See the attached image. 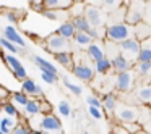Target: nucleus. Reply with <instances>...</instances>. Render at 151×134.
Instances as JSON below:
<instances>
[{
    "instance_id": "f257e3e1",
    "label": "nucleus",
    "mask_w": 151,
    "mask_h": 134,
    "mask_svg": "<svg viewBox=\"0 0 151 134\" xmlns=\"http://www.w3.org/2000/svg\"><path fill=\"white\" fill-rule=\"evenodd\" d=\"M104 37L112 44H120L122 40L133 37V26L127 23H112L106 28Z\"/></svg>"
},
{
    "instance_id": "f03ea898",
    "label": "nucleus",
    "mask_w": 151,
    "mask_h": 134,
    "mask_svg": "<svg viewBox=\"0 0 151 134\" xmlns=\"http://www.w3.org/2000/svg\"><path fill=\"white\" fill-rule=\"evenodd\" d=\"M143 13H145V4L141 0H133L132 5L128 7L127 13H125V23L135 26L140 21H143Z\"/></svg>"
},
{
    "instance_id": "7ed1b4c3",
    "label": "nucleus",
    "mask_w": 151,
    "mask_h": 134,
    "mask_svg": "<svg viewBox=\"0 0 151 134\" xmlns=\"http://www.w3.org/2000/svg\"><path fill=\"white\" fill-rule=\"evenodd\" d=\"M46 44H47L46 50H49V52H52V53L67 52V50L70 49V40L65 39V37H62L60 34H57V33L50 34V36L46 39Z\"/></svg>"
},
{
    "instance_id": "20e7f679",
    "label": "nucleus",
    "mask_w": 151,
    "mask_h": 134,
    "mask_svg": "<svg viewBox=\"0 0 151 134\" xmlns=\"http://www.w3.org/2000/svg\"><path fill=\"white\" fill-rule=\"evenodd\" d=\"M119 45H120L122 55L127 57L130 62H132V58H137L138 52H140V49H141V42L137 39V37H128V39L122 40Z\"/></svg>"
},
{
    "instance_id": "39448f33",
    "label": "nucleus",
    "mask_w": 151,
    "mask_h": 134,
    "mask_svg": "<svg viewBox=\"0 0 151 134\" xmlns=\"http://www.w3.org/2000/svg\"><path fill=\"white\" fill-rule=\"evenodd\" d=\"M135 84V74L128 69V71H122L117 74V79H115V89L119 92H128L132 91Z\"/></svg>"
},
{
    "instance_id": "423d86ee",
    "label": "nucleus",
    "mask_w": 151,
    "mask_h": 134,
    "mask_svg": "<svg viewBox=\"0 0 151 134\" xmlns=\"http://www.w3.org/2000/svg\"><path fill=\"white\" fill-rule=\"evenodd\" d=\"M83 16L88 20V23L91 24V28H101L102 26V15L99 10L98 5H85V11H83Z\"/></svg>"
},
{
    "instance_id": "0eeeda50",
    "label": "nucleus",
    "mask_w": 151,
    "mask_h": 134,
    "mask_svg": "<svg viewBox=\"0 0 151 134\" xmlns=\"http://www.w3.org/2000/svg\"><path fill=\"white\" fill-rule=\"evenodd\" d=\"M115 116L122 123H133L138 120V110L135 107H128V105H120L115 111Z\"/></svg>"
},
{
    "instance_id": "6e6552de",
    "label": "nucleus",
    "mask_w": 151,
    "mask_h": 134,
    "mask_svg": "<svg viewBox=\"0 0 151 134\" xmlns=\"http://www.w3.org/2000/svg\"><path fill=\"white\" fill-rule=\"evenodd\" d=\"M41 129L47 131V133H62V123L55 115H44L42 120L39 123Z\"/></svg>"
},
{
    "instance_id": "1a4fd4ad",
    "label": "nucleus",
    "mask_w": 151,
    "mask_h": 134,
    "mask_svg": "<svg viewBox=\"0 0 151 134\" xmlns=\"http://www.w3.org/2000/svg\"><path fill=\"white\" fill-rule=\"evenodd\" d=\"M72 71H73V74L83 82H89L93 79V76H94V69H93L91 66H88L86 63H76V65H73Z\"/></svg>"
},
{
    "instance_id": "9d476101",
    "label": "nucleus",
    "mask_w": 151,
    "mask_h": 134,
    "mask_svg": "<svg viewBox=\"0 0 151 134\" xmlns=\"http://www.w3.org/2000/svg\"><path fill=\"white\" fill-rule=\"evenodd\" d=\"M133 36L137 37L140 42H145V40L151 39V24L146 23V21H140L138 24L133 26Z\"/></svg>"
},
{
    "instance_id": "9b49d317",
    "label": "nucleus",
    "mask_w": 151,
    "mask_h": 134,
    "mask_svg": "<svg viewBox=\"0 0 151 134\" xmlns=\"http://www.w3.org/2000/svg\"><path fill=\"white\" fill-rule=\"evenodd\" d=\"M21 91L24 92V94L28 95V97H42V87H39V86L36 84V82L33 81V79L26 78L23 79V84H21Z\"/></svg>"
},
{
    "instance_id": "f8f14e48",
    "label": "nucleus",
    "mask_w": 151,
    "mask_h": 134,
    "mask_svg": "<svg viewBox=\"0 0 151 134\" xmlns=\"http://www.w3.org/2000/svg\"><path fill=\"white\" fill-rule=\"evenodd\" d=\"M111 65H112V69H114V71H117V73L132 69V62L127 58V57L122 55V53H117L114 58H111Z\"/></svg>"
},
{
    "instance_id": "ddd939ff",
    "label": "nucleus",
    "mask_w": 151,
    "mask_h": 134,
    "mask_svg": "<svg viewBox=\"0 0 151 134\" xmlns=\"http://www.w3.org/2000/svg\"><path fill=\"white\" fill-rule=\"evenodd\" d=\"M4 37H5V39H8L10 42L17 44V45L21 47V49H24V47H26L24 39L20 36V33H18V31L15 29L13 26H5V28H4Z\"/></svg>"
},
{
    "instance_id": "4468645a",
    "label": "nucleus",
    "mask_w": 151,
    "mask_h": 134,
    "mask_svg": "<svg viewBox=\"0 0 151 134\" xmlns=\"http://www.w3.org/2000/svg\"><path fill=\"white\" fill-rule=\"evenodd\" d=\"M86 52H88V57L93 60V62H98V60L104 58L106 57V52H104V47L101 45V44L98 42H91L88 45V49H86Z\"/></svg>"
},
{
    "instance_id": "2eb2a0df",
    "label": "nucleus",
    "mask_w": 151,
    "mask_h": 134,
    "mask_svg": "<svg viewBox=\"0 0 151 134\" xmlns=\"http://www.w3.org/2000/svg\"><path fill=\"white\" fill-rule=\"evenodd\" d=\"M44 8L49 10H68L73 0H42Z\"/></svg>"
},
{
    "instance_id": "dca6fc26",
    "label": "nucleus",
    "mask_w": 151,
    "mask_h": 134,
    "mask_svg": "<svg viewBox=\"0 0 151 134\" xmlns=\"http://www.w3.org/2000/svg\"><path fill=\"white\" fill-rule=\"evenodd\" d=\"M57 34H60L62 37H65V39H72L73 36H75V33H76V29H75V26H73V23L70 20H67V21H62V24H60L59 28H57V31H55Z\"/></svg>"
},
{
    "instance_id": "f3484780",
    "label": "nucleus",
    "mask_w": 151,
    "mask_h": 134,
    "mask_svg": "<svg viewBox=\"0 0 151 134\" xmlns=\"http://www.w3.org/2000/svg\"><path fill=\"white\" fill-rule=\"evenodd\" d=\"M41 15H42L44 18H47L49 21H59V20H63L67 21V15H68V11L67 10H49V8H44L42 11H41Z\"/></svg>"
},
{
    "instance_id": "a211bd4d",
    "label": "nucleus",
    "mask_w": 151,
    "mask_h": 134,
    "mask_svg": "<svg viewBox=\"0 0 151 134\" xmlns=\"http://www.w3.org/2000/svg\"><path fill=\"white\" fill-rule=\"evenodd\" d=\"M54 58L62 66H65V68H72L73 66V55L70 53V50H67V52H55Z\"/></svg>"
},
{
    "instance_id": "6ab92c4d",
    "label": "nucleus",
    "mask_w": 151,
    "mask_h": 134,
    "mask_svg": "<svg viewBox=\"0 0 151 134\" xmlns=\"http://www.w3.org/2000/svg\"><path fill=\"white\" fill-rule=\"evenodd\" d=\"M73 23V26H75L76 31H81V33H88L89 29H91V24L88 23V20H86L83 15H80V16H75L70 20Z\"/></svg>"
},
{
    "instance_id": "aec40b11",
    "label": "nucleus",
    "mask_w": 151,
    "mask_h": 134,
    "mask_svg": "<svg viewBox=\"0 0 151 134\" xmlns=\"http://www.w3.org/2000/svg\"><path fill=\"white\" fill-rule=\"evenodd\" d=\"M24 113L28 116H36V115H39V100L36 97H29V100L24 105Z\"/></svg>"
},
{
    "instance_id": "412c9836",
    "label": "nucleus",
    "mask_w": 151,
    "mask_h": 134,
    "mask_svg": "<svg viewBox=\"0 0 151 134\" xmlns=\"http://www.w3.org/2000/svg\"><path fill=\"white\" fill-rule=\"evenodd\" d=\"M101 104H102V107H104L107 111H114L115 108H117V97H115V94L109 92V94H106L104 97H102Z\"/></svg>"
},
{
    "instance_id": "4be33fe9",
    "label": "nucleus",
    "mask_w": 151,
    "mask_h": 134,
    "mask_svg": "<svg viewBox=\"0 0 151 134\" xmlns=\"http://www.w3.org/2000/svg\"><path fill=\"white\" fill-rule=\"evenodd\" d=\"M33 60H34V63H36V66L42 71V69H47V71H52V73H57V68L52 65L50 62H47L44 57H39V55H34L33 57Z\"/></svg>"
},
{
    "instance_id": "5701e85b",
    "label": "nucleus",
    "mask_w": 151,
    "mask_h": 134,
    "mask_svg": "<svg viewBox=\"0 0 151 134\" xmlns=\"http://www.w3.org/2000/svg\"><path fill=\"white\" fill-rule=\"evenodd\" d=\"M0 47H2V49H5L7 52L13 53V55H15V53H23V52H24V50L21 49V47L18 49V45H17V44L10 42V40H8V39H5L4 36H0Z\"/></svg>"
},
{
    "instance_id": "b1692460",
    "label": "nucleus",
    "mask_w": 151,
    "mask_h": 134,
    "mask_svg": "<svg viewBox=\"0 0 151 134\" xmlns=\"http://www.w3.org/2000/svg\"><path fill=\"white\" fill-rule=\"evenodd\" d=\"M2 58H4V62L7 63V66L12 69V71H15V69H18V68H21V62L18 60V57H15L13 53H4L2 55Z\"/></svg>"
},
{
    "instance_id": "393cba45",
    "label": "nucleus",
    "mask_w": 151,
    "mask_h": 134,
    "mask_svg": "<svg viewBox=\"0 0 151 134\" xmlns=\"http://www.w3.org/2000/svg\"><path fill=\"white\" fill-rule=\"evenodd\" d=\"M96 63V73H99V74H107L109 71L112 69V65H111V60L109 58H101V60H98V62H94Z\"/></svg>"
},
{
    "instance_id": "a878e982",
    "label": "nucleus",
    "mask_w": 151,
    "mask_h": 134,
    "mask_svg": "<svg viewBox=\"0 0 151 134\" xmlns=\"http://www.w3.org/2000/svg\"><path fill=\"white\" fill-rule=\"evenodd\" d=\"M72 39L75 40L78 45H81V47H88L89 44L93 42V39L89 37V34H88V33H81V31H76L75 36H73Z\"/></svg>"
},
{
    "instance_id": "bb28decb",
    "label": "nucleus",
    "mask_w": 151,
    "mask_h": 134,
    "mask_svg": "<svg viewBox=\"0 0 151 134\" xmlns=\"http://www.w3.org/2000/svg\"><path fill=\"white\" fill-rule=\"evenodd\" d=\"M15 120L12 116H4V118H0V129H2V133L5 134H10L12 129L15 128Z\"/></svg>"
},
{
    "instance_id": "cd10ccee",
    "label": "nucleus",
    "mask_w": 151,
    "mask_h": 134,
    "mask_svg": "<svg viewBox=\"0 0 151 134\" xmlns=\"http://www.w3.org/2000/svg\"><path fill=\"white\" fill-rule=\"evenodd\" d=\"M137 62H151V45H148L146 42L141 45L140 52L137 55Z\"/></svg>"
},
{
    "instance_id": "c85d7f7f",
    "label": "nucleus",
    "mask_w": 151,
    "mask_h": 134,
    "mask_svg": "<svg viewBox=\"0 0 151 134\" xmlns=\"http://www.w3.org/2000/svg\"><path fill=\"white\" fill-rule=\"evenodd\" d=\"M137 97L140 99L143 104H150L151 102V86H143L137 91Z\"/></svg>"
},
{
    "instance_id": "c756f323",
    "label": "nucleus",
    "mask_w": 151,
    "mask_h": 134,
    "mask_svg": "<svg viewBox=\"0 0 151 134\" xmlns=\"http://www.w3.org/2000/svg\"><path fill=\"white\" fill-rule=\"evenodd\" d=\"M67 11H68V15L72 18L80 16V15H83V11H85V4H83V2H73Z\"/></svg>"
},
{
    "instance_id": "7c9ffc66",
    "label": "nucleus",
    "mask_w": 151,
    "mask_h": 134,
    "mask_svg": "<svg viewBox=\"0 0 151 134\" xmlns=\"http://www.w3.org/2000/svg\"><path fill=\"white\" fill-rule=\"evenodd\" d=\"M135 71L140 76H148L151 73V62H137Z\"/></svg>"
},
{
    "instance_id": "2f4dec72",
    "label": "nucleus",
    "mask_w": 151,
    "mask_h": 134,
    "mask_svg": "<svg viewBox=\"0 0 151 134\" xmlns=\"http://www.w3.org/2000/svg\"><path fill=\"white\" fill-rule=\"evenodd\" d=\"M10 97H12V102H13V104L23 105V107L26 105V102L29 100V97H28L23 91L21 92H10Z\"/></svg>"
},
{
    "instance_id": "473e14b6",
    "label": "nucleus",
    "mask_w": 151,
    "mask_h": 134,
    "mask_svg": "<svg viewBox=\"0 0 151 134\" xmlns=\"http://www.w3.org/2000/svg\"><path fill=\"white\" fill-rule=\"evenodd\" d=\"M41 78L47 84H55L59 81V73H52V71H47V69H42L41 71Z\"/></svg>"
},
{
    "instance_id": "72a5a7b5",
    "label": "nucleus",
    "mask_w": 151,
    "mask_h": 134,
    "mask_svg": "<svg viewBox=\"0 0 151 134\" xmlns=\"http://www.w3.org/2000/svg\"><path fill=\"white\" fill-rule=\"evenodd\" d=\"M2 111H5V115H7V116H12V118L18 116V108L15 107L13 102H4V104H2Z\"/></svg>"
},
{
    "instance_id": "f704fd0d",
    "label": "nucleus",
    "mask_w": 151,
    "mask_h": 134,
    "mask_svg": "<svg viewBox=\"0 0 151 134\" xmlns=\"http://www.w3.org/2000/svg\"><path fill=\"white\" fill-rule=\"evenodd\" d=\"M4 10V15L7 16L8 21H12V23H18L20 21V11L15 10V8H2Z\"/></svg>"
},
{
    "instance_id": "c9c22d12",
    "label": "nucleus",
    "mask_w": 151,
    "mask_h": 134,
    "mask_svg": "<svg viewBox=\"0 0 151 134\" xmlns=\"http://www.w3.org/2000/svg\"><path fill=\"white\" fill-rule=\"evenodd\" d=\"M10 134H33V129L26 123H20V124H15V128L12 129Z\"/></svg>"
},
{
    "instance_id": "e433bc0d",
    "label": "nucleus",
    "mask_w": 151,
    "mask_h": 134,
    "mask_svg": "<svg viewBox=\"0 0 151 134\" xmlns=\"http://www.w3.org/2000/svg\"><path fill=\"white\" fill-rule=\"evenodd\" d=\"M63 84H65V87L68 89L70 92H72L73 95H81V92H83V89L80 87V86H76V84H73V82H70L67 78H63Z\"/></svg>"
},
{
    "instance_id": "4c0bfd02",
    "label": "nucleus",
    "mask_w": 151,
    "mask_h": 134,
    "mask_svg": "<svg viewBox=\"0 0 151 134\" xmlns=\"http://www.w3.org/2000/svg\"><path fill=\"white\" fill-rule=\"evenodd\" d=\"M39 113L41 115H50L52 113V105H50L46 99L39 100Z\"/></svg>"
},
{
    "instance_id": "58836bf2",
    "label": "nucleus",
    "mask_w": 151,
    "mask_h": 134,
    "mask_svg": "<svg viewBox=\"0 0 151 134\" xmlns=\"http://www.w3.org/2000/svg\"><path fill=\"white\" fill-rule=\"evenodd\" d=\"M59 113L62 116H70L72 115V108H70V104L67 100H62L59 104Z\"/></svg>"
},
{
    "instance_id": "ea45409f",
    "label": "nucleus",
    "mask_w": 151,
    "mask_h": 134,
    "mask_svg": "<svg viewBox=\"0 0 151 134\" xmlns=\"http://www.w3.org/2000/svg\"><path fill=\"white\" fill-rule=\"evenodd\" d=\"M124 128L128 131L130 134H135L138 129H141L140 123H137V121H133V123H124Z\"/></svg>"
},
{
    "instance_id": "a19ab883",
    "label": "nucleus",
    "mask_w": 151,
    "mask_h": 134,
    "mask_svg": "<svg viewBox=\"0 0 151 134\" xmlns=\"http://www.w3.org/2000/svg\"><path fill=\"white\" fill-rule=\"evenodd\" d=\"M12 73H13V76L18 79V81H23V79L28 78V73H26V69H24V66H21V68L15 69V71H12Z\"/></svg>"
},
{
    "instance_id": "79ce46f5",
    "label": "nucleus",
    "mask_w": 151,
    "mask_h": 134,
    "mask_svg": "<svg viewBox=\"0 0 151 134\" xmlns=\"http://www.w3.org/2000/svg\"><path fill=\"white\" fill-rule=\"evenodd\" d=\"M29 2V5H31V10H34V11H42L44 10V4H42V0H28Z\"/></svg>"
},
{
    "instance_id": "37998d69",
    "label": "nucleus",
    "mask_w": 151,
    "mask_h": 134,
    "mask_svg": "<svg viewBox=\"0 0 151 134\" xmlns=\"http://www.w3.org/2000/svg\"><path fill=\"white\" fill-rule=\"evenodd\" d=\"M86 102H88L89 107H96V108H101V107H102L101 100H99V99L96 97V95H89V97L86 99Z\"/></svg>"
},
{
    "instance_id": "c03bdc74",
    "label": "nucleus",
    "mask_w": 151,
    "mask_h": 134,
    "mask_svg": "<svg viewBox=\"0 0 151 134\" xmlns=\"http://www.w3.org/2000/svg\"><path fill=\"white\" fill-rule=\"evenodd\" d=\"M8 97H10V91L7 87H4V86H0V104L7 102Z\"/></svg>"
},
{
    "instance_id": "a18cd8bd",
    "label": "nucleus",
    "mask_w": 151,
    "mask_h": 134,
    "mask_svg": "<svg viewBox=\"0 0 151 134\" xmlns=\"http://www.w3.org/2000/svg\"><path fill=\"white\" fill-rule=\"evenodd\" d=\"M89 115H91V118H94V120H101L102 118L101 108H96V107H89Z\"/></svg>"
},
{
    "instance_id": "49530a36",
    "label": "nucleus",
    "mask_w": 151,
    "mask_h": 134,
    "mask_svg": "<svg viewBox=\"0 0 151 134\" xmlns=\"http://www.w3.org/2000/svg\"><path fill=\"white\" fill-rule=\"evenodd\" d=\"M88 34H89V37H91V39H101V37H104L101 33H99L98 28H91V29L88 31Z\"/></svg>"
},
{
    "instance_id": "de8ad7c7",
    "label": "nucleus",
    "mask_w": 151,
    "mask_h": 134,
    "mask_svg": "<svg viewBox=\"0 0 151 134\" xmlns=\"http://www.w3.org/2000/svg\"><path fill=\"white\" fill-rule=\"evenodd\" d=\"M145 13H146V23L151 24V2L145 5Z\"/></svg>"
},
{
    "instance_id": "09e8293b",
    "label": "nucleus",
    "mask_w": 151,
    "mask_h": 134,
    "mask_svg": "<svg viewBox=\"0 0 151 134\" xmlns=\"http://www.w3.org/2000/svg\"><path fill=\"white\" fill-rule=\"evenodd\" d=\"M112 134H130V133H128V131L124 128V124H122V126H114Z\"/></svg>"
},
{
    "instance_id": "8fccbe9b",
    "label": "nucleus",
    "mask_w": 151,
    "mask_h": 134,
    "mask_svg": "<svg viewBox=\"0 0 151 134\" xmlns=\"http://www.w3.org/2000/svg\"><path fill=\"white\" fill-rule=\"evenodd\" d=\"M117 2H119V0H101V4L106 5V7H109V8L115 7V5H117Z\"/></svg>"
},
{
    "instance_id": "3c124183",
    "label": "nucleus",
    "mask_w": 151,
    "mask_h": 134,
    "mask_svg": "<svg viewBox=\"0 0 151 134\" xmlns=\"http://www.w3.org/2000/svg\"><path fill=\"white\" fill-rule=\"evenodd\" d=\"M145 126H146V128H145V129H146V131H148V133H150V134H151V118H150V120H148V121H146V123H145Z\"/></svg>"
},
{
    "instance_id": "603ef678",
    "label": "nucleus",
    "mask_w": 151,
    "mask_h": 134,
    "mask_svg": "<svg viewBox=\"0 0 151 134\" xmlns=\"http://www.w3.org/2000/svg\"><path fill=\"white\" fill-rule=\"evenodd\" d=\"M135 134H150V133H148V131L145 129V128H141V129H138V131H137V133H135Z\"/></svg>"
},
{
    "instance_id": "864d4df0",
    "label": "nucleus",
    "mask_w": 151,
    "mask_h": 134,
    "mask_svg": "<svg viewBox=\"0 0 151 134\" xmlns=\"http://www.w3.org/2000/svg\"><path fill=\"white\" fill-rule=\"evenodd\" d=\"M33 134H49V133L44 131V129H39V131H33Z\"/></svg>"
},
{
    "instance_id": "5fc2aeb1",
    "label": "nucleus",
    "mask_w": 151,
    "mask_h": 134,
    "mask_svg": "<svg viewBox=\"0 0 151 134\" xmlns=\"http://www.w3.org/2000/svg\"><path fill=\"white\" fill-rule=\"evenodd\" d=\"M89 4L91 5H99L101 4V0H89Z\"/></svg>"
},
{
    "instance_id": "6e6d98bb",
    "label": "nucleus",
    "mask_w": 151,
    "mask_h": 134,
    "mask_svg": "<svg viewBox=\"0 0 151 134\" xmlns=\"http://www.w3.org/2000/svg\"><path fill=\"white\" fill-rule=\"evenodd\" d=\"M73 2H83V4H85L86 0H73Z\"/></svg>"
},
{
    "instance_id": "4d7b16f0",
    "label": "nucleus",
    "mask_w": 151,
    "mask_h": 134,
    "mask_svg": "<svg viewBox=\"0 0 151 134\" xmlns=\"http://www.w3.org/2000/svg\"><path fill=\"white\" fill-rule=\"evenodd\" d=\"M145 42H146V44H151V39H148V40H145Z\"/></svg>"
},
{
    "instance_id": "13d9d810",
    "label": "nucleus",
    "mask_w": 151,
    "mask_h": 134,
    "mask_svg": "<svg viewBox=\"0 0 151 134\" xmlns=\"http://www.w3.org/2000/svg\"><path fill=\"white\" fill-rule=\"evenodd\" d=\"M0 113H2V104H0Z\"/></svg>"
},
{
    "instance_id": "bf43d9fd",
    "label": "nucleus",
    "mask_w": 151,
    "mask_h": 134,
    "mask_svg": "<svg viewBox=\"0 0 151 134\" xmlns=\"http://www.w3.org/2000/svg\"><path fill=\"white\" fill-rule=\"evenodd\" d=\"M141 2H151V0H141Z\"/></svg>"
},
{
    "instance_id": "052dcab7",
    "label": "nucleus",
    "mask_w": 151,
    "mask_h": 134,
    "mask_svg": "<svg viewBox=\"0 0 151 134\" xmlns=\"http://www.w3.org/2000/svg\"><path fill=\"white\" fill-rule=\"evenodd\" d=\"M0 134H5V133H2V129H0Z\"/></svg>"
},
{
    "instance_id": "680f3d73",
    "label": "nucleus",
    "mask_w": 151,
    "mask_h": 134,
    "mask_svg": "<svg viewBox=\"0 0 151 134\" xmlns=\"http://www.w3.org/2000/svg\"><path fill=\"white\" fill-rule=\"evenodd\" d=\"M150 104H151V102H150Z\"/></svg>"
}]
</instances>
